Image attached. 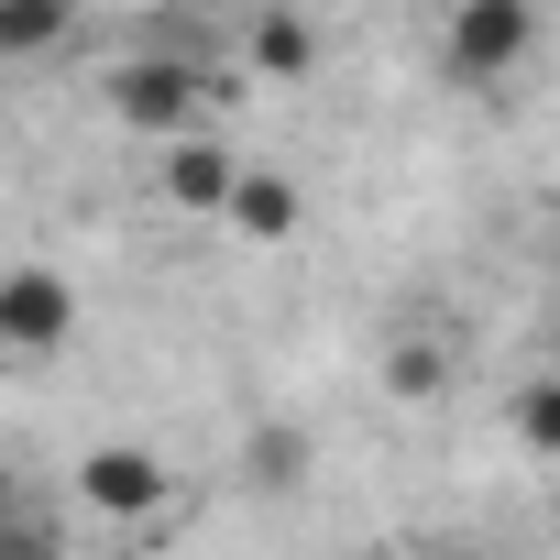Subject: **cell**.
Returning <instances> with one entry per match:
<instances>
[{"label": "cell", "mask_w": 560, "mask_h": 560, "mask_svg": "<svg viewBox=\"0 0 560 560\" xmlns=\"http://www.w3.org/2000/svg\"><path fill=\"white\" fill-rule=\"evenodd\" d=\"M253 67H264V78H308V67H319V34H308L298 12H264V23H253Z\"/></svg>", "instance_id": "9c48e42d"}, {"label": "cell", "mask_w": 560, "mask_h": 560, "mask_svg": "<svg viewBox=\"0 0 560 560\" xmlns=\"http://www.w3.org/2000/svg\"><path fill=\"white\" fill-rule=\"evenodd\" d=\"M385 385H396V396H440V352H429V341H396V352H385Z\"/></svg>", "instance_id": "30bf717a"}, {"label": "cell", "mask_w": 560, "mask_h": 560, "mask_svg": "<svg viewBox=\"0 0 560 560\" xmlns=\"http://www.w3.org/2000/svg\"><path fill=\"white\" fill-rule=\"evenodd\" d=\"M220 220H231L242 242H287V231H298V187H287V176H264V165H242Z\"/></svg>", "instance_id": "8992f818"}, {"label": "cell", "mask_w": 560, "mask_h": 560, "mask_svg": "<svg viewBox=\"0 0 560 560\" xmlns=\"http://www.w3.org/2000/svg\"><path fill=\"white\" fill-rule=\"evenodd\" d=\"M67 23H78V0H0V56H45L67 45Z\"/></svg>", "instance_id": "52a82bcc"}, {"label": "cell", "mask_w": 560, "mask_h": 560, "mask_svg": "<svg viewBox=\"0 0 560 560\" xmlns=\"http://www.w3.org/2000/svg\"><path fill=\"white\" fill-rule=\"evenodd\" d=\"M231 176H242V154H231V143L209 132V121L165 143V198H176V209H198V220H220V209H231Z\"/></svg>", "instance_id": "5b68a950"}, {"label": "cell", "mask_w": 560, "mask_h": 560, "mask_svg": "<svg viewBox=\"0 0 560 560\" xmlns=\"http://www.w3.org/2000/svg\"><path fill=\"white\" fill-rule=\"evenodd\" d=\"M78 494H89L100 516H154V505H165V462H154L143 440H100V451L78 462Z\"/></svg>", "instance_id": "277c9868"}, {"label": "cell", "mask_w": 560, "mask_h": 560, "mask_svg": "<svg viewBox=\"0 0 560 560\" xmlns=\"http://www.w3.org/2000/svg\"><path fill=\"white\" fill-rule=\"evenodd\" d=\"M527 56H538V12H527V0H451V78L494 89Z\"/></svg>", "instance_id": "7a4b0ae2"}, {"label": "cell", "mask_w": 560, "mask_h": 560, "mask_svg": "<svg viewBox=\"0 0 560 560\" xmlns=\"http://www.w3.org/2000/svg\"><path fill=\"white\" fill-rule=\"evenodd\" d=\"M549 494H560V483H549Z\"/></svg>", "instance_id": "7c38bea8"}, {"label": "cell", "mask_w": 560, "mask_h": 560, "mask_svg": "<svg viewBox=\"0 0 560 560\" xmlns=\"http://www.w3.org/2000/svg\"><path fill=\"white\" fill-rule=\"evenodd\" d=\"M0 527H12V472H0Z\"/></svg>", "instance_id": "8fae6325"}, {"label": "cell", "mask_w": 560, "mask_h": 560, "mask_svg": "<svg viewBox=\"0 0 560 560\" xmlns=\"http://www.w3.org/2000/svg\"><path fill=\"white\" fill-rule=\"evenodd\" d=\"M67 330H78V298H67L56 264H12V275H0V352H12V363L67 352Z\"/></svg>", "instance_id": "3957f363"}, {"label": "cell", "mask_w": 560, "mask_h": 560, "mask_svg": "<svg viewBox=\"0 0 560 560\" xmlns=\"http://www.w3.org/2000/svg\"><path fill=\"white\" fill-rule=\"evenodd\" d=\"M110 110H121L143 143H176V132L209 121V78H198L187 56H132V67H110Z\"/></svg>", "instance_id": "6da1fadb"}, {"label": "cell", "mask_w": 560, "mask_h": 560, "mask_svg": "<svg viewBox=\"0 0 560 560\" xmlns=\"http://www.w3.org/2000/svg\"><path fill=\"white\" fill-rule=\"evenodd\" d=\"M505 429H516V451L560 462V374H527V385H516V407H505Z\"/></svg>", "instance_id": "ba28073f"}]
</instances>
